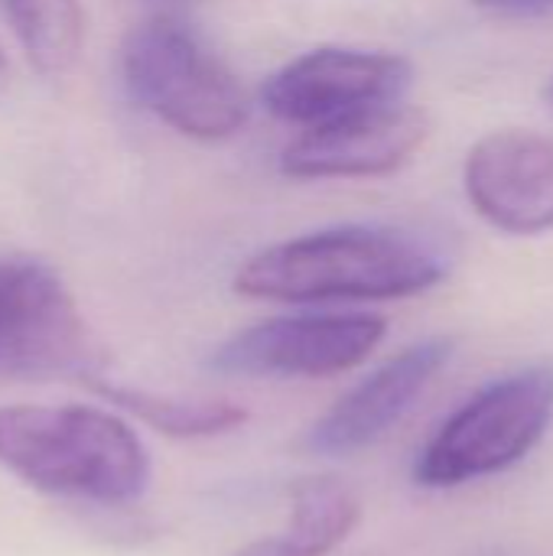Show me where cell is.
<instances>
[{
    "label": "cell",
    "mask_w": 553,
    "mask_h": 556,
    "mask_svg": "<svg viewBox=\"0 0 553 556\" xmlns=\"http://www.w3.org/2000/svg\"><path fill=\"white\" fill-rule=\"evenodd\" d=\"M476 3L499 10V13H538V10L553 7V0H476Z\"/></svg>",
    "instance_id": "14"
},
{
    "label": "cell",
    "mask_w": 553,
    "mask_h": 556,
    "mask_svg": "<svg viewBox=\"0 0 553 556\" xmlns=\"http://www.w3.org/2000/svg\"><path fill=\"white\" fill-rule=\"evenodd\" d=\"M427 140V117L401 101L306 127L280 153L293 179H375L401 169Z\"/></svg>",
    "instance_id": "8"
},
{
    "label": "cell",
    "mask_w": 553,
    "mask_h": 556,
    "mask_svg": "<svg viewBox=\"0 0 553 556\" xmlns=\"http://www.w3.org/2000/svg\"><path fill=\"white\" fill-rule=\"evenodd\" d=\"M95 339L62 287L33 261H0V375L98 371Z\"/></svg>",
    "instance_id": "6"
},
{
    "label": "cell",
    "mask_w": 553,
    "mask_h": 556,
    "mask_svg": "<svg viewBox=\"0 0 553 556\" xmlns=\"http://www.w3.org/2000/svg\"><path fill=\"white\" fill-rule=\"evenodd\" d=\"M372 313H303L248 326L225 339L209 368L231 378H332L359 368L385 339Z\"/></svg>",
    "instance_id": "5"
},
{
    "label": "cell",
    "mask_w": 553,
    "mask_h": 556,
    "mask_svg": "<svg viewBox=\"0 0 553 556\" xmlns=\"http://www.w3.org/2000/svg\"><path fill=\"white\" fill-rule=\"evenodd\" d=\"M29 62L39 72H65L81 49L78 0H3Z\"/></svg>",
    "instance_id": "13"
},
{
    "label": "cell",
    "mask_w": 553,
    "mask_h": 556,
    "mask_svg": "<svg viewBox=\"0 0 553 556\" xmlns=\"http://www.w3.org/2000/svg\"><path fill=\"white\" fill-rule=\"evenodd\" d=\"M0 466L46 495L95 505H130L150 485L130 424L88 404L0 407Z\"/></svg>",
    "instance_id": "2"
},
{
    "label": "cell",
    "mask_w": 553,
    "mask_h": 556,
    "mask_svg": "<svg viewBox=\"0 0 553 556\" xmlns=\"http://www.w3.org/2000/svg\"><path fill=\"white\" fill-rule=\"evenodd\" d=\"M411 62L394 52L323 46L290 59L264 81V108L297 127H316L375 104L401 101Z\"/></svg>",
    "instance_id": "7"
},
{
    "label": "cell",
    "mask_w": 553,
    "mask_h": 556,
    "mask_svg": "<svg viewBox=\"0 0 553 556\" xmlns=\"http://www.w3.org/2000/svg\"><path fill=\"white\" fill-rule=\"evenodd\" d=\"M469 205L499 231H553V137L505 127L479 137L463 166Z\"/></svg>",
    "instance_id": "9"
},
{
    "label": "cell",
    "mask_w": 553,
    "mask_h": 556,
    "mask_svg": "<svg viewBox=\"0 0 553 556\" xmlns=\"http://www.w3.org/2000/svg\"><path fill=\"white\" fill-rule=\"evenodd\" d=\"M121 75L140 108L192 140H225L251 114L235 72L186 23L169 16L143 20L127 33Z\"/></svg>",
    "instance_id": "3"
},
{
    "label": "cell",
    "mask_w": 553,
    "mask_h": 556,
    "mask_svg": "<svg viewBox=\"0 0 553 556\" xmlns=\"http://www.w3.org/2000/svg\"><path fill=\"white\" fill-rule=\"evenodd\" d=\"M443 277L447 267L427 244L391 228L342 225L251 254L235 274V290L274 303L404 300Z\"/></svg>",
    "instance_id": "1"
},
{
    "label": "cell",
    "mask_w": 553,
    "mask_h": 556,
    "mask_svg": "<svg viewBox=\"0 0 553 556\" xmlns=\"http://www.w3.org/2000/svg\"><path fill=\"white\" fill-rule=\"evenodd\" d=\"M553 427V365L495 378L456 407L414 463L424 489H456L518 466Z\"/></svg>",
    "instance_id": "4"
},
{
    "label": "cell",
    "mask_w": 553,
    "mask_h": 556,
    "mask_svg": "<svg viewBox=\"0 0 553 556\" xmlns=\"http://www.w3.org/2000/svg\"><path fill=\"white\" fill-rule=\"evenodd\" d=\"M91 388L108 397L114 407L130 414L134 420L153 427L163 437L173 440H205L218 437L228 430H238L248 414L228 401H189V397H169L156 391H140V388H124V384H108L101 378L91 381Z\"/></svg>",
    "instance_id": "12"
},
{
    "label": "cell",
    "mask_w": 553,
    "mask_h": 556,
    "mask_svg": "<svg viewBox=\"0 0 553 556\" xmlns=\"http://www.w3.org/2000/svg\"><path fill=\"white\" fill-rule=\"evenodd\" d=\"M450 355V339H424L417 345H407L381 368H375L365 381H359L349 394H342L329 407V414L313 424V430L306 433V446L316 456H352L378 443L430 388Z\"/></svg>",
    "instance_id": "10"
},
{
    "label": "cell",
    "mask_w": 553,
    "mask_h": 556,
    "mask_svg": "<svg viewBox=\"0 0 553 556\" xmlns=\"http://www.w3.org/2000/svg\"><path fill=\"white\" fill-rule=\"evenodd\" d=\"M7 88H10V59H7V52L0 46V98H3Z\"/></svg>",
    "instance_id": "15"
},
{
    "label": "cell",
    "mask_w": 553,
    "mask_h": 556,
    "mask_svg": "<svg viewBox=\"0 0 553 556\" xmlns=\"http://www.w3.org/2000/svg\"><path fill=\"white\" fill-rule=\"evenodd\" d=\"M548 94H551V101H553V85H551V91H548Z\"/></svg>",
    "instance_id": "16"
},
{
    "label": "cell",
    "mask_w": 553,
    "mask_h": 556,
    "mask_svg": "<svg viewBox=\"0 0 553 556\" xmlns=\"http://www.w3.org/2000/svg\"><path fill=\"white\" fill-rule=\"evenodd\" d=\"M362 518L359 495L332 479H300L290 495V521L284 531L248 544L235 556H329L355 531Z\"/></svg>",
    "instance_id": "11"
}]
</instances>
